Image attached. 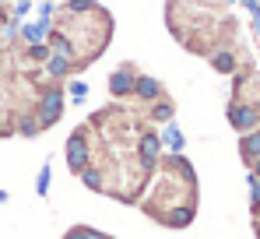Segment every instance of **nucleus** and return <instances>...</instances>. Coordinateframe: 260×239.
<instances>
[{
  "label": "nucleus",
  "instance_id": "1",
  "mask_svg": "<svg viewBox=\"0 0 260 239\" xmlns=\"http://www.w3.org/2000/svg\"><path fill=\"white\" fill-rule=\"evenodd\" d=\"M32 113L39 120V127L49 130V127H56L60 116H63V88L60 84H49L39 92V102H32Z\"/></svg>",
  "mask_w": 260,
  "mask_h": 239
},
{
  "label": "nucleus",
  "instance_id": "2",
  "mask_svg": "<svg viewBox=\"0 0 260 239\" xmlns=\"http://www.w3.org/2000/svg\"><path fill=\"white\" fill-rule=\"evenodd\" d=\"M67 165H71V172H81L91 165V127L88 123H81L67 137Z\"/></svg>",
  "mask_w": 260,
  "mask_h": 239
},
{
  "label": "nucleus",
  "instance_id": "3",
  "mask_svg": "<svg viewBox=\"0 0 260 239\" xmlns=\"http://www.w3.org/2000/svg\"><path fill=\"white\" fill-rule=\"evenodd\" d=\"M158 162H162V141H158V130L148 127V130L137 134V165H141L144 176H155Z\"/></svg>",
  "mask_w": 260,
  "mask_h": 239
},
{
  "label": "nucleus",
  "instance_id": "4",
  "mask_svg": "<svg viewBox=\"0 0 260 239\" xmlns=\"http://www.w3.org/2000/svg\"><path fill=\"white\" fill-rule=\"evenodd\" d=\"M134 78H137V67L134 64H123L109 74V92L116 99H134Z\"/></svg>",
  "mask_w": 260,
  "mask_h": 239
},
{
  "label": "nucleus",
  "instance_id": "5",
  "mask_svg": "<svg viewBox=\"0 0 260 239\" xmlns=\"http://www.w3.org/2000/svg\"><path fill=\"white\" fill-rule=\"evenodd\" d=\"M229 123L239 130V134H246V130H253L260 123V113L253 106H243V102H229Z\"/></svg>",
  "mask_w": 260,
  "mask_h": 239
},
{
  "label": "nucleus",
  "instance_id": "6",
  "mask_svg": "<svg viewBox=\"0 0 260 239\" xmlns=\"http://www.w3.org/2000/svg\"><path fill=\"white\" fill-rule=\"evenodd\" d=\"M134 99L158 102V99H166V88H162V81L151 78V74H137V78H134Z\"/></svg>",
  "mask_w": 260,
  "mask_h": 239
},
{
  "label": "nucleus",
  "instance_id": "7",
  "mask_svg": "<svg viewBox=\"0 0 260 239\" xmlns=\"http://www.w3.org/2000/svg\"><path fill=\"white\" fill-rule=\"evenodd\" d=\"M193 218H197V204H179L173 211H166L162 225H169V229H186V225H193Z\"/></svg>",
  "mask_w": 260,
  "mask_h": 239
},
{
  "label": "nucleus",
  "instance_id": "8",
  "mask_svg": "<svg viewBox=\"0 0 260 239\" xmlns=\"http://www.w3.org/2000/svg\"><path fill=\"white\" fill-rule=\"evenodd\" d=\"M158 141H162V148H169V155H183V134H179V127H176V120H169L162 130H158Z\"/></svg>",
  "mask_w": 260,
  "mask_h": 239
},
{
  "label": "nucleus",
  "instance_id": "9",
  "mask_svg": "<svg viewBox=\"0 0 260 239\" xmlns=\"http://www.w3.org/2000/svg\"><path fill=\"white\" fill-rule=\"evenodd\" d=\"M239 155H243V159L250 162V165H253V162L260 159V127L246 130V134L239 137Z\"/></svg>",
  "mask_w": 260,
  "mask_h": 239
},
{
  "label": "nucleus",
  "instance_id": "10",
  "mask_svg": "<svg viewBox=\"0 0 260 239\" xmlns=\"http://www.w3.org/2000/svg\"><path fill=\"white\" fill-rule=\"evenodd\" d=\"M144 120H151V123H169V120H176V102H169V99L151 102L148 113H144Z\"/></svg>",
  "mask_w": 260,
  "mask_h": 239
},
{
  "label": "nucleus",
  "instance_id": "11",
  "mask_svg": "<svg viewBox=\"0 0 260 239\" xmlns=\"http://www.w3.org/2000/svg\"><path fill=\"white\" fill-rule=\"evenodd\" d=\"M78 176H81V183H85L88 190H95V194H106V172H102L95 162H91L88 169H81Z\"/></svg>",
  "mask_w": 260,
  "mask_h": 239
},
{
  "label": "nucleus",
  "instance_id": "12",
  "mask_svg": "<svg viewBox=\"0 0 260 239\" xmlns=\"http://www.w3.org/2000/svg\"><path fill=\"white\" fill-rule=\"evenodd\" d=\"M46 74H49L53 81H63L67 74H74V64L63 60V56H56V53H49V60H46Z\"/></svg>",
  "mask_w": 260,
  "mask_h": 239
},
{
  "label": "nucleus",
  "instance_id": "13",
  "mask_svg": "<svg viewBox=\"0 0 260 239\" xmlns=\"http://www.w3.org/2000/svg\"><path fill=\"white\" fill-rule=\"evenodd\" d=\"M14 134H21V137H39V134H43V127H39L36 113H21V116L14 120Z\"/></svg>",
  "mask_w": 260,
  "mask_h": 239
},
{
  "label": "nucleus",
  "instance_id": "14",
  "mask_svg": "<svg viewBox=\"0 0 260 239\" xmlns=\"http://www.w3.org/2000/svg\"><path fill=\"white\" fill-rule=\"evenodd\" d=\"M208 60H211V67H215L218 74H236V56H232V49H215Z\"/></svg>",
  "mask_w": 260,
  "mask_h": 239
},
{
  "label": "nucleus",
  "instance_id": "15",
  "mask_svg": "<svg viewBox=\"0 0 260 239\" xmlns=\"http://www.w3.org/2000/svg\"><path fill=\"white\" fill-rule=\"evenodd\" d=\"M63 239H113V236L95 232V229H88V225H74V229H67V236H63Z\"/></svg>",
  "mask_w": 260,
  "mask_h": 239
},
{
  "label": "nucleus",
  "instance_id": "16",
  "mask_svg": "<svg viewBox=\"0 0 260 239\" xmlns=\"http://www.w3.org/2000/svg\"><path fill=\"white\" fill-rule=\"evenodd\" d=\"M49 176H53V165L46 162L43 169H39V176H36V194H39V197H46V194H49Z\"/></svg>",
  "mask_w": 260,
  "mask_h": 239
},
{
  "label": "nucleus",
  "instance_id": "17",
  "mask_svg": "<svg viewBox=\"0 0 260 239\" xmlns=\"http://www.w3.org/2000/svg\"><path fill=\"white\" fill-rule=\"evenodd\" d=\"M250 204H253V215H260V176L250 172Z\"/></svg>",
  "mask_w": 260,
  "mask_h": 239
},
{
  "label": "nucleus",
  "instance_id": "18",
  "mask_svg": "<svg viewBox=\"0 0 260 239\" xmlns=\"http://www.w3.org/2000/svg\"><path fill=\"white\" fill-rule=\"evenodd\" d=\"M28 60H49V46H46V42L28 46Z\"/></svg>",
  "mask_w": 260,
  "mask_h": 239
},
{
  "label": "nucleus",
  "instance_id": "19",
  "mask_svg": "<svg viewBox=\"0 0 260 239\" xmlns=\"http://www.w3.org/2000/svg\"><path fill=\"white\" fill-rule=\"evenodd\" d=\"M67 92H71V99H74V102H81V99L88 95V84H85V81H71V88H67Z\"/></svg>",
  "mask_w": 260,
  "mask_h": 239
},
{
  "label": "nucleus",
  "instance_id": "20",
  "mask_svg": "<svg viewBox=\"0 0 260 239\" xmlns=\"http://www.w3.org/2000/svg\"><path fill=\"white\" fill-rule=\"evenodd\" d=\"M253 176H260V159H257V162H253Z\"/></svg>",
  "mask_w": 260,
  "mask_h": 239
}]
</instances>
